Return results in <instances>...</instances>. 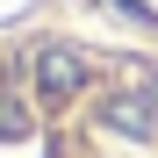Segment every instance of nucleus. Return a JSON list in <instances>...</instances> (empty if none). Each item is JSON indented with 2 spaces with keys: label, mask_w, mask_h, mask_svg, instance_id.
Masks as SVG:
<instances>
[{
  "label": "nucleus",
  "mask_w": 158,
  "mask_h": 158,
  "mask_svg": "<svg viewBox=\"0 0 158 158\" xmlns=\"http://www.w3.org/2000/svg\"><path fill=\"white\" fill-rule=\"evenodd\" d=\"M0 137H29V108L0 94Z\"/></svg>",
  "instance_id": "nucleus-3"
},
{
  "label": "nucleus",
  "mask_w": 158,
  "mask_h": 158,
  "mask_svg": "<svg viewBox=\"0 0 158 158\" xmlns=\"http://www.w3.org/2000/svg\"><path fill=\"white\" fill-rule=\"evenodd\" d=\"M79 86H86V65H79L72 50H36V94L50 101V108H65Z\"/></svg>",
  "instance_id": "nucleus-2"
},
{
  "label": "nucleus",
  "mask_w": 158,
  "mask_h": 158,
  "mask_svg": "<svg viewBox=\"0 0 158 158\" xmlns=\"http://www.w3.org/2000/svg\"><path fill=\"white\" fill-rule=\"evenodd\" d=\"M101 129H115V137H129V144H151L158 137V108L151 101H137V94H101Z\"/></svg>",
  "instance_id": "nucleus-1"
},
{
  "label": "nucleus",
  "mask_w": 158,
  "mask_h": 158,
  "mask_svg": "<svg viewBox=\"0 0 158 158\" xmlns=\"http://www.w3.org/2000/svg\"><path fill=\"white\" fill-rule=\"evenodd\" d=\"M151 108H158V72H151Z\"/></svg>",
  "instance_id": "nucleus-4"
}]
</instances>
